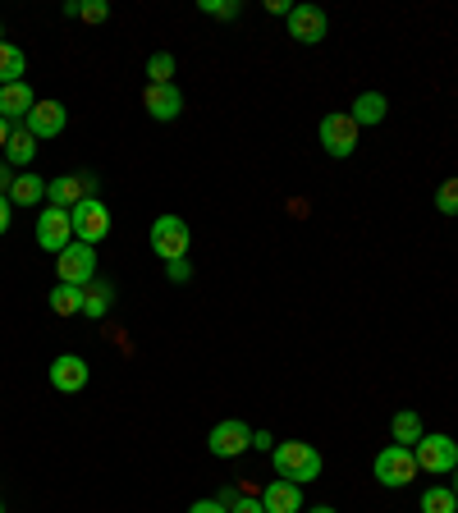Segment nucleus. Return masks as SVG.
Segmentation results:
<instances>
[{"label": "nucleus", "instance_id": "f3484780", "mask_svg": "<svg viewBox=\"0 0 458 513\" xmlns=\"http://www.w3.org/2000/svg\"><path fill=\"white\" fill-rule=\"evenodd\" d=\"M110 303H115V284L110 280H92L88 289H83V317L101 321L110 312Z\"/></svg>", "mask_w": 458, "mask_h": 513}, {"label": "nucleus", "instance_id": "9d476101", "mask_svg": "<svg viewBox=\"0 0 458 513\" xmlns=\"http://www.w3.org/2000/svg\"><path fill=\"white\" fill-rule=\"evenodd\" d=\"M37 243H42L46 252H55V257L74 243V220H69L65 207H46L42 216H37Z\"/></svg>", "mask_w": 458, "mask_h": 513}, {"label": "nucleus", "instance_id": "b1692460", "mask_svg": "<svg viewBox=\"0 0 458 513\" xmlns=\"http://www.w3.org/2000/svg\"><path fill=\"white\" fill-rule=\"evenodd\" d=\"M65 14L69 19H83V23H106L110 5L106 0H65Z\"/></svg>", "mask_w": 458, "mask_h": 513}, {"label": "nucleus", "instance_id": "aec40b11", "mask_svg": "<svg viewBox=\"0 0 458 513\" xmlns=\"http://www.w3.org/2000/svg\"><path fill=\"white\" fill-rule=\"evenodd\" d=\"M33 156H37V138L28 129H23V124H14V133H10V142H5V161L10 165H33Z\"/></svg>", "mask_w": 458, "mask_h": 513}, {"label": "nucleus", "instance_id": "f704fd0d", "mask_svg": "<svg viewBox=\"0 0 458 513\" xmlns=\"http://www.w3.org/2000/svg\"><path fill=\"white\" fill-rule=\"evenodd\" d=\"M10 133H14V124H10V120H0V152H5V142H10Z\"/></svg>", "mask_w": 458, "mask_h": 513}, {"label": "nucleus", "instance_id": "f03ea898", "mask_svg": "<svg viewBox=\"0 0 458 513\" xmlns=\"http://www.w3.org/2000/svg\"><path fill=\"white\" fill-rule=\"evenodd\" d=\"M417 454L408 445H385L381 454H376V481L381 486H390V491H399V486H413L417 477Z\"/></svg>", "mask_w": 458, "mask_h": 513}, {"label": "nucleus", "instance_id": "39448f33", "mask_svg": "<svg viewBox=\"0 0 458 513\" xmlns=\"http://www.w3.org/2000/svg\"><path fill=\"white\" fill-rule=\"evenodd\" d=\"M152 248H156L161 262H179V257H188V248H193V230H188V220L161 216L152 225Z\"/></svg>", "mask_w": 458, "mask_h": 513}, {"label": "nucleus", "instance_id": "4c0bfd02", "mask_svg": "<svg viewBox=\"0 0 458 513\" xmlns=\"http://www.w3.org/2000/svg\"><path fill=\"white\" fill-rule=\"evenodd\" d=\"M0 42H5V28H0Z\"/></svg>", "mask_w": 458, "mask_h": 513}, {"label": "nucleus", "instance_id": "cd10ccee", "mask_svg": "<svg viewBox=\"0 0 458 513\" xmlns=\"http://www.w3.org/2000/svg\"><path fill=\"white\" fill-rule=\"evenodd\" d=\"M239 0H202V14H211V19H239Z\"/></svg>", "mask_w": 458, "mask_h": 513}, {"label": "nucleus", "instance_id": "72a5a7b5", "mask_svg": "<svg viewBox=\"0 0 458 513\" xmlns=\"http://www.w3.org/2000/svg\"><path fill=\"white\" fill-rule=\"evenodd\" d=\"M10 184H14V175H10V161H5V165H0V193H5V197H10Z\"/></svg>", "mask_w": 458, "mask_h": 513}, {"label": "nucleus", "instance_id": "9b49d317", "mask_svg": "<svg viewBox=\"0 0 458 513\" xmlns=\"http://www.w3.org/2000/svg\"><path fill=\"white\" fill-rule=\"evenodd\" d=\"M326 33H330L326 10H317V5H294V14H289V37H294V42L317 46V42H326Z\"/></svg>", "mask_w": 458, "mask_h": 513}, {"label": "nucleus", "instance_id": "6ab92c4d", "mask_svg": "<svg viewBox=\"0 0 458 513\" xmlns=\"http://www.w3.org/2000/svg\"><path fill=\"white\" fill-rule=\"evenodd\" d=\"M46 307H51L55 317H78L83 312V289L78 284H55L51 294H46Z\"/></svg>", "mask_w": 458, "mask_h": 513}, {"label": "nucleus", "instance_id": "bb28decb", "mask_svg": "<svg viewBox=\"0 0 458 513\" xmlns=\"http://www.w3.org/2000/svg\"><path fill=\"white\" fill-rule=\"evenodd\" d=\"M436 211L440 216H458V179H445L436 188Z\"/></svg>", "mask_w": 458, "mask_h": 513}, {"label": "nucleus", "instance_id": "a878e982", "mask_svg": "<svg viewBox=\"0 0 458 513\" xmlns=\"http://www.w3.org/2000/svg\"><path fill=\"white\" fill-rule=\"evenodd\" d=\"M147 78H152L156 88H165V83L175 78V55H170V51H156L152 60H147Z\"/></svg>", "mask_w": 458, "mask_h": 513}, {"label": "nucleus", "instance_id": "2f4dec72", "mask_svg": "<svg viewBox=\"0 0 458 513\" xmlns=\"http://www.w3.org/2000/svg\"><path fill=\"white\" fill-rule=\"evenodd\" d=\"M252 449H262V454L266 449H275V436L271 431H252Z\"/></svg>", "mask_w": 458, "mask_h": 513}, {"label": "nucleus", "instance_id": "a211bd4d", "mask_svg": "<svg viewBox=\"0 0 458 513\" xmlns=\"http://www.w3.org/2000/svg\"><path fill=\"white\" fill-rule=\"evenodd\" d=\"M42 197H46V179L42 175H28V170H23V175H14V184H10V202H14V207H37Z\"/></svg>", "mask_w": 458, "mask_h": 513}, {"label": "nucleus", "instance_id": "e433bc0d", "mask_svg": "<svg viewBox=\"0 0 458 513\" xmlns=\"http://www.w3.org/2000/svg\"><path fill=\"white\" fill-rule=\"evenodd\" d=\"M449 491H454V495H458V468H454V486H449Z\"/></svg>", "mask_w": 458, "mask_h": 513}, {"label": "nucleus", "instance_id": "ddd939ff", "mask_svg": "<svg viewBox=\"0 0 458 513\" xmlns=\"http://www.w3.org/2000/svg\"><path fill=\"white\" fill-rule=\"evenodd\" d=\"M65 120H69V110L60 106V101H37V106L28 110L23 129L33 133L37 142H42V138H55V133H65Z\"/></svg>", "mask_w": 458, "mask_h": 513}, {"label": "nucleus", "instance_id": "c756f323", "mask_svg": "<svg viewBox=\"0 0 458 513\" xmlns=\"http://www.w3.org/2000/svg\"><path fill=\"white\" fill-rule=\"evenodd\" d=\"M165 275H170L175 284H188L193 280V266H188V257H179V262H165Z\"/></svg>", "mask_w": 458, "mask_h": 513}, {"label": "nucleus", "instance_id": "4468645a", "mask_svg": "<svg viewBox=\"0 0 458 513\" xmlns=\"http://www.w3.org/2000/svg\"><path fill=\"white\" fill-rule=\"evenodd\" d=\"M142 106H147V115L161 124L179 120V110H184V92L175 88V83H165V88H156V83H147V92H142Z\"/></svg>", "mask_w": 458, "mask_h": 513}, {"label": "nucleus", "instance_id": "6e6552de", "mask_svg": "<svg viewBox=\"0 0 458 513\" xmlns=\"http://www.w3.org/2000/svg\"><path fill=\"white\" fill-rule=\"evenodd\" d=\"M207 449L216 459H239L243 449H252V426L239 422V417H229V422H216L207 436Z\"/></svg>", "mask_w": 458, "mask_h": 513}, {"label": "nucleus", "instance_id": "f8f14e48", "mask_svg": "<svg viewBox=\"0 0 458 513\" xmlns=\"http://www.w3.org/2000/svg\"><path fill=\"white\" fill-rule=\"evenodd\" d=\"M46 376H51V385L60 394H78L83 385L92 381V372H88V362L78 358V353H60V358L46 367Z\"/></svg>", "mask_w": 458, "mask_h": 513}, {"label": "nucleus", "instance_id": "0eeeda50", "mask_svg": "<svg viewBox=\"0 0 458 513\" xmlns=\"http://www.w3.org/2000/svg\"><path fill=\"white\" fill-rule=\"evenodd\" d=\"M69 220H74V239L78 243H92V248H97V243L110 234V207L101 202V197L78 202V207L69 211Z\"/></svg>", "mask_w": 458, "mask_h": 513}, {"label": "nucleus", "instance_id": "58836bf2", "mask_svg": "<svg viewBox=\"0 0 458 513\" xmlns=\"http://www.w3.org/2000/svg\"><path fill=\"white\" fill-rule=\"evenodd\" d=\"M0 513H5V504H0Z\"/></svg>", "mask_w": 458, "mask_h": 513}, {"label": "nucleus", "instance_id": "c9c22d12", "mask_svg": "<svg viewBox=\"0 0 458 513\" xmlns=\"http://www.w3.org/2000/svg\"><path fill=\"white\" fill-rule=\"evenodd\" d=\"M307 513H335V509H330V504H317V509H307Z\"/></svg>", "mask_w": 458, "mask_h": 513}, {"label": "nucleus", "instance_id": "473e14b6", "mask_svg": "<svg viewBox=\"0 0 458 513\" xmlns=\"http://www.w3.org/2000/svg\"><path fill=\"white\" fill-rule=\"evenodd\" d=\"M10 207H14V202H10V197H5V193H0V234L10 230Z\"/></svg>", "mask_w": 458, "mask_h": 513}, {"label": "nucleus", "instance_id": "7ed1b4c3", "mask_svg": "<svg viewBox=\"0 0 458 513\" xmlns=\"http://www.w3.org/2000/svg\"><path fill=\"white\" fill-rule=\"evenodd\" d=\"M55 275H60V284H78V289H88V284L97 280V248L74 239L60 257H55Z\"/></svg>", "mask_w": 458, "mask_h": 513}, {"label": "nucleus", "instance_id": "2eb2a0df", "mask_svg": "<svg viewBox=\"0 0 458 513\" xmlns=\"http://www.w3.org/2000/svg\"><path fill=\"white\" fill-rule=\"evenodd\" d=\"M262 504H266V513H303V486H298V481L275 477L271 486H266Z\"/></svg>", "mask_w": 458, "mask_h": 513}, {"label": "nucleus", "instance_id": "1a4fd4ad", "mask_svg": "<svg viewBox=\"0 0 458 513\" xmlns=\"http://www.w3.org/2000/svg\"><path fill=\"white\" fill-rule=\"evenodd\" d=\"M88 197H97V179L92 175H60L46 184V207L74 211L78 202H88Z\"/></svg>", "mask_w": 458, "mask_h": 513}, {"label": "nucleus", "instance_id": "f257e3e1", "mask_svg": "<svg viewBox=\"0 0 458 513\" xmlns=\"http://www.w3.org/2000/svg\"><path fill=\"white\" fill-rule=\"evenodd\" d=\"M275 459V472H280L284 481H298V486H307V481L321 477V454L307 440H284V445L271 449Z\"/></svg>", "mask_w": 458, "mask_h": 513}, {"label": "nucleus", "instance_id": "c85d7f7f", "mask_svg": "<svg viewBox=\"0 0 458 513\" xmlns=\"http://www.w3.org/2000/svg\"><path fill=\"white\" fill-rule=\"evenodd\" d=\"M229 513H266V504H262V495H234Z\"/></svg>", "mask_w": 458, "mask_h": 513}, {"label": "nucleus", "instance_id": "393cba45", "mask_svg": "<svg viewBox=\"0 0 458 513\" xmlns=\"http://www.w3.org/2000/svg\"><path fill=\"white\" fill-rule=\"evenodd\" d=\"M422 513H458V495L449 486H431L422 491Z\"/></svg>", "mask_w": 458, "mask_h": 513}, {"label": "nucleus", "instance_id": "423d86ee", "mask_svg": "<svg viewBox=\"0 0 458 513\" xmlns=\"http://www.w3.org/2000/svg\"><path fill=\"white\" fill-rule=\"evenodd\" d=\"M413 454H417V468L436 472V477H454V468H458V440H449V436H422L413 445Z\"/></svg>", "mask_w": 458, "mask_h": 513}, {"label": "nucleus", "instance_id": "7c9ffc66", "mask_svg": "<svg viewBox=\"0 0 458 513\" xmlns=\"http://www.w3.org/2000/svg\"><path fill=\"white\" fill-rule=\"evenodd\" d=\"M188 513H229V509H225V504H220V500H197Z\"/></svg>", "mask_w": 458, "mask_h": 513}, {"label": "nucleus", "instance_id": "4be33fe9", "mask_svg": "<svg viewBox=\"0 0 458 513\" xmlns=\"http://www.w3.org/2000/svg\"><path fill=\"white\" fill-rule=\"evenodd\" d=\"M385 110H390V101H385L381 92H362V97L353 101L349 115L358 120V129H362V124H381V120H385Z\"/></svg>", "mask_w": 458, "mask_h": 513}, {"label": "nucleus", "instance_id": "dca6fc26", "mask_svg": "<svg viewBox=\"0 0 458 513\" xmlns=\"http://www.w3.org/2000/svg\"><path fill=\"white\" fill-rule=\"evenodd\" d=\"M37 106V92L28 88V83H10V88H0V120H28V110Z\"/></svg>", "mask_w": 458, "mask_h": 513}, {"label": "nucleus", "instance_id": "20e7f679", "mask_svg": "<svg viewBox=\"0 0 458 513\" xmlns=\"http://www.w3.org/2000/svg\"><path fill=\"white\" fill-rule=\"evenodd\" d=\"M317 133H321V147H326L335 161H349V156L358 152V120H353L349 110H335V115H326Z\"/></svg>", "mask_w": 458, "mask_h": 513}, {"label": "nucleus", "instance_id": "5701e85b", "mask_svg": "<svg viewBox=\"0 0 458 513\" xmlns=\"http://www.w3.org/2000/svg\"><path fill=\"white\" fill-rule=\"evenodd\" d=\"M390 436H394V445H408V449H413L417 440L426 436V431H422V417H417V413H408V408H404V413H394V422H390Z\"/></svg>", "mask_w": 458, "mask_h": 513}, {"label": "nucleus", "instance_id": "412c9836", "mask_svg": "<svg viewBox=\"0 0 458 513\" xmlns=\"http://www.w3.org/2000/svg\"><path fill=\"white\" fill-rule=\"evenodd\" d=\"M23 69H28V55H23L14 42H0V88L23 83Z\"/></svg>", "mask_w": 458, "mask_h": 513}]
</instances>
